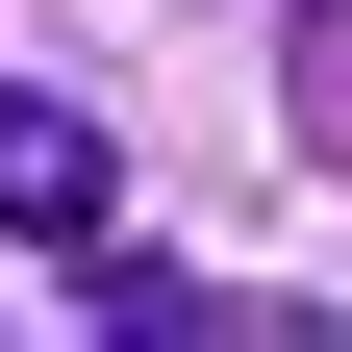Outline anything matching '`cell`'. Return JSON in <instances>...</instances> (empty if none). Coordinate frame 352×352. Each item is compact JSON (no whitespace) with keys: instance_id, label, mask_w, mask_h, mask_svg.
I'll return each instance as SVG.
<instances>
[{"instance_id":"6da1fadb","label":"cell","mask_w":352,"mask_h":352,"mask_svg":"<svg viewBox=\"0 0 352 352\" xmlns=\"http://www.w3.org/2000/svg\"><path fill=\"white\" fill-rule=\"evenodd\" d=\"M126 227V151L51 101V76H0V252H101Z\"/></svg>"}]
</instances>
